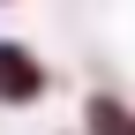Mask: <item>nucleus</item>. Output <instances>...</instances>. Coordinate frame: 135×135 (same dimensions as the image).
<instances>
[{"mask_svg":"<svg viewBox=\"0 0 135 135\" xmlns=\"http://www.w3.org/2000/svg\"><path fill=\"white\" fill-rule=\"evenodd\" d=\"M45 90V68L23 53V45H0V98L8 105H30V98Z\"/></svg>","mask_w":135,"mask_h":135,"instance_id":"nucleus-1","label":"nucleus"}]
</instances>
